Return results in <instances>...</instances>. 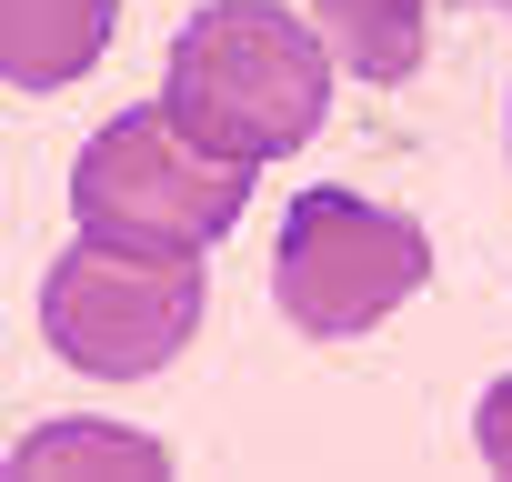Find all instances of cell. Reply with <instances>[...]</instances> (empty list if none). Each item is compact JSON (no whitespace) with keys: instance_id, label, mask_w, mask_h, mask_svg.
I'll return each mask as SVG.
<instances>
[{"instance_id":"cell-1","label":"cell","mask_w":512,"mask_h":482,"mask_svg":"<svg viewBox=\"0 0 512 482\" xmlns=\"http://www.w3.org/2000/svg\"><path fill=\"white\" fill-rule=\"evenodd\" d=\"M161 111L221 151V161H282L322 131L332 111V41L272 0H211L181 21L171 71H161Z\"/></svg>"},{"instance_id":"cell-2","label":"cell","mask_w":512,"mask_h":482,"mask_svg":"<svg viewBox=\"0 0 512 482\" xmlns=\"http://www.w3.org/2000/svg\"><path fill=\"white\" fill-rule=\"evenodd\" d=\"M201 312H211L201 252H151V241H111V231H81L41 282V332L91 382H141L181 362Z\"/></svg>"},{"instance_id":"cell-3","label":"cell","mask_w":512,"mask_h":482,"mask_svg":"<svg viewBox=\"0 0 512 482\" xmlns=\"http://www.w3.org/2000/svg\"><path fill=\"white\" fill-rule=\"evenodd\" d=\"M241 201H251V161L201 151L161 101L101 121V131L81 141V161H71V211H81V231L151 241V252H211V241L241 221Z\"/></svg>"},{"instance_id":"cell-4","label":"cell","mask_w":512,"mask_h":482,"mask_svg":"<svg viewBox=\"0 0 512 482\" xmlns=\"http://www.w3.org/2000/svg\"><path fill=\"white\" fill-rule=\"evenodd\" d=\"M432 282V241L422 221L362 201V191H302L272 241V302L312 342H362Z\"/></svg>"},{"instance_id":"cell-5","label":"cell","mask_w":512,"mask_h":482,"mask_svg":"<svg viewBox=\"0 0 512 482\" xmlns=\"http://www.w3.org/2000/svg\"><path fill=\"white\" fill-rule=\"evenodd\" d=\"M121 0H0V81L11 91H61L111 51Z\"/></svg>"},{"instance_id":"cell-6","label":"cell","mask_w":512,"mask_h":482,"mask_svg":"<svg viewBox=\"0 0 512 482\" xmlns=\"http://www.w3.org/2000/svg\"><path fill=\"white\" fill-rule=\"evenodd\" d=\"M312 21L332 41V61L372 91L412 81L422 71V41H432V0H312Z\"/></svg>"},{"instance_id":"cell-7","label":"cell","mask_w":512,"mask_h":482,"mask_svg":"<svg viewBox=\"0 0 512 482\" xmlns=\"http://www.w3.org/2000/svg\"><path fill=\"white\" fill-rule=\"evenodd\" d=\"M61 462H111V472H161L151 432H111V422H51L11 452V472H61Z\"/></svg>"},{"instance_id":"cell-8","label":"cell","mask_w":512,"mask_h":482,"mask_svg":"<svg viewBox=\"0 0 512 482\" xmlns=\"http://www.w3.org/2000/svg\"><path fill=\"white\" fill-rule=\"evenodd\" d=\"M472 442H482V462H492V472H512V372L482 392V412H472Z\"/></svg>"}]
</instances>
